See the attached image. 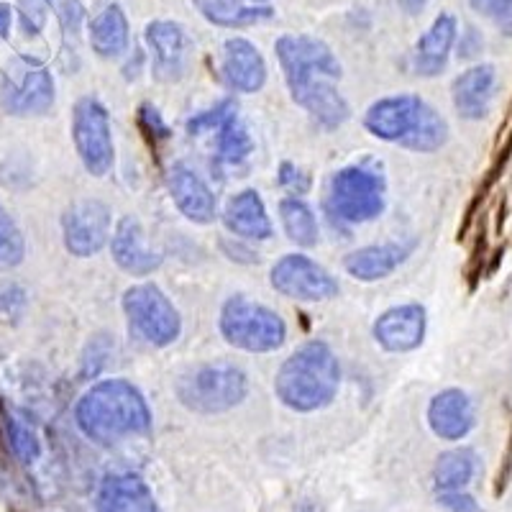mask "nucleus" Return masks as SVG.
Instances as JSON below:
<instances>
[{"label": "nucleus", "mask_w": 512, "mask_h": 512, "mask_svg": "<svg viewBox=\"0 0 512 512\" xmlns=\"http://www.w3.org/2000/svg\"><path fill=\"white\" fill-rule=\"evenodd\" d=\"M274 52L285 72L287 90L300 108H305L328 131L349 121V100L336 88L344 70L326 41L305 34H287L277 39Z\"/></svg>", "instance_id": "obj_1"}, {"label": "nucleus", "mask_w": 512, "mask_h": 512, "mask_svg": "<svg viewBox=\"0 0 512 512\" xmlns=\"http://www.w3.org/2000/svg\"><path fill=\"white\" fill-rule=\"evenodd\" d=\"M75 423L85 438L113 446L126 436L152 431V410L128 379H103L77 400Z\"/></svg>", "instance_id": "obj_2"}, {"label": "nucleus", "mask_w": 512, "mask_h": 512, "mask_svg": "<svg viewBox=\"0 0 512 512\" xmlns=\"http://www.w3.org/2000/svg\"><path fill=\"white\" fill-rule=\"evenodd\" d=\"M364 128L379 141L410 152L433 154L448 141V123L431 103L418 95H392L372 103L364 113Z\"/></svg>", "instance_id": "obj_3"}, {"label": "nucleus", "mask_w": 512, "mask_h": 512, "mask_svg": "<svg viewBox=\"0 0 512 512\" xmlns=\"http://www.w3.org/2000/svg\"><path fill=\"white\" fill-rule=\"evenodd\" d=\"M341 387V367L326 341H308L277 372L274 395L295 413H315L328 408Z\"/></svg>", "instance_id": "obj_4"}, {"label": "nucleus", "mask_w": 512, "mask_h": 512, "mask_svg": "<svg viewBox=\"0 0 512 512\" xmlns=\"http://www.w3.org/2000/svg\"><path fill=\"white\" fill-rule=\"evenodd\" d=\"M175 392L190 413L221 415L246 400L249 379L233 364H200L177 379Z\"/></svg>", "instance_id": "obj_5"}, {"label": "nucleus", "mask_w": 512, "mask_h": 512, "mask_svg": "<svg viewBox=\"0 0 512 512\" xmlns=\"http://www.w3.org/2000/svg\"><path fill=\"white\" fill-rule=\"evenodd\" d=\"M221 336L233 349L249 354H272L287 341V326L280 313L246 295L228 297L218 318Z\"/></svg>", "instance_id": "obj_6"}, {"label": "nucleus", "mask_w": 512, "mask_h": 512, "mask_svg": "<svg viewBox=\"0 0 512 512\" xmlns=\"http://www.w3.org/2000/svg\"><path fill=\"white\" fill-rule=\"evenodd\" d=\"M387 203L384 177L367 167H346L331 177L328 210L344 223H369L382 216Z\"/></svg>", "instance_id": "obj_7"}, {"label": "nucleus", "mask_w": 512, "mask_h": 512, "mask_svg": "<svg viewBox=\"0 0 512 512\" xmlns=\"http://www.w3.org/2000/svg\"><path fill=\"white\" fill-rule=\"evenodd\" d=\"M123 313L131 331L139 333L146 344L164 349L172 346L182 333V318L162 287L144 282L123 292Z\"/></svg>", "instance_id": "obj_8"}, {"label": "nucleus", "mask_w": 512, "mask_h": 512, "mask_svg": "<svg viewBox=\"0 0 512 512\" xmlns=\"http://www.w3.org/2000/svg\"><path fill=\"white\" fill-rule=\"evenodd\" d=\"M72 141L80 154L82 167L93 177H105L111 172L116 149H113L111 116L98 98L77 100L72 113Z\"/></svg>", "instance_id": "obj_9"}, {"label": "nucleus", "mask_w": 512, "mask_h": 512, "mask_svg": "<svg viewBox=\"0 0 512 512\" xmlns=\"http://www.w3.org/2000/svg\"><path fill=\"white\" fill-rule=\"evenodd\" d=\"M0 105L11 116H44L54 105V80L41 62L21 57L8 64Z\"/></svg>", "instance_id": "obj_10"}, {"label": "nucleus", "mask_w": 512, "mask_h": 512, "mask_svg": "<svg viewBox=\"0 0 512 512\" xmlns=\"http://www.w3.org/2000/svg\"><path fill=\"white\" fill-rule=\"evenodd\" d=\"M269 282L280 295L300 303H323L338 295V282L326 267L305 254H285L269 272Z\"/></svg>", "instance_id": "obj_11"}, {"label": "nucleus", "mask_w": 512, "mask_h": 512, "mask_svg": "<svg viewBox=\"0 0 512 512\" xmlns=\"http://www.w3.org/2000/svg\"><path fill=\"white\" fill-rule=\"evenodd\" d=\"M64 249L88 259L111 241V210L100 200H77L62 216Z\"/></svg>", "instance_id": "obj_12"}, {"label": "nucleus", "mask_w": 512, "mask_h": 512, "mask_svg": "<svg viewBox=\"0 0 512 512\" xmlns=\"http://www.w3.org/2000/svg\"><path fill=\"white\" fill-rule=\"evenodd\" d=\"M425 328H428V315L425 308L418 303L395 305V308L384 310L377 320H374V341L390 354H408L415 351L425 338Z\"/></svg>", "instance_id": "obj_13"}, {"label": "nucleus", "mask_w": 512, "mask_h": 512, "mask_svg": "<svg viewBox=\"0 0 512 512\" xmlns=\"http://www.w3.org/2000/svg\"><path fill=\"white\" fill-rule=\"evenodd\" d=\"M146 47L152 52V67L159 80L177 82L185 77L190 62V39L180 24L154 21L146 26Z\"/></svg>", "instance_id": "obj_14"}, {"label": "nucleus", "mask_w": 512, "mask_h": 512, "mask_svg": "<svg viewBox=\"0 0 512 512\" xmlns=\"http://www.w3.org/2000/svg\"><path fill=\"white\" fill-rule=\"evenodd\" d=\"M221 77L233 93H259L267 82V62L249 39L233 36L223 44Z\"/></svg>", "instance_id": "obj_15"}, {"label": "nucleus", "mask_w": 512, "mask_h": 512, "mask_svg": "<svg viewBox=\"0 0 512 512\" xmlns=\"http://www.w3.org/2000/svg\"><path fill=\"white\" fill-rule=\"evenodd\" d=\"M169 195H172V200H175V205L187 221L200 223V226H208V223L216 221V195L205 185L203 177L187 164L177 162L175 167L169 169Z\"/></svg>", "instance_id": "obj_16"}, {"label": "nucleus", "mask_w": 512, "mask_h": 512, "mask_svg": "<svg viewBox=\"0 0 512 512\" xmlns=\"http://www.w3.org/2000/svg\"><path fill=\"white\" fill-rule=\"evenodd\" d=\"M428 425L441 441H461L474 431L477 410L464 390H443L428 402Z\"/></svg>", "instance_id": "obj_17"}, {"label": "nucleus", "mask_w": 512, "mask_h": 512, "mask_svg": "<svg viewBox=\"0 0 512 512\" xmlns=\"http://www.w3.org/2000/svg\"><path fill=\"white\" fill-rule=\"evenodd\" d=\"M111 254L113 262L126 274L134 277H146L162 267V254L146 249L144 228L136 216H123L118 221L116 231L111 236Z\"/></svg>", "instance_id": "obj_18"}, {"label": "nucleus", "mask_w": 512, "mask_h": 512, "mask_svg": "<svg viewBox=\"0 0 512 512\" xmlns=\"http://www.w3.org/2000/svg\"><path fill=\"white\" fill-rule=\"evenodd\" d=\"M497 70L492 64H477L461 72L451 85V100L461 118L466 121H482L489 113V105L495 100Z\"/></svg>", "instance_id": "obj_19"}, {"label": "nucleus", "mask_w": 512, "mask_h": 512, "mask_svg": "<svg viewBox=\"0 0 512 512\" xmlns=\"http://www.w3.org/2000/svg\"><path fill=\"white\" fill-rule=\"evenodd\" d=\"M223 226L236 239L249 241H269L274 233L267 205L256 190H241L239 195L228 200L226 210H223Z\"/></svg>", "instance_id": "obj_20"}, {"label": "nucleus", "mask_w": 512, "mask_h": 512, "mask_svg": "<svg viewBox=\"0 0 512 512\" xmlns=\"http://www.w3.org/2000/svg\"><path fill=\"white\" fill-rule=\"evenodd\" d=\"M98 512H159L152 489L136 474H108L100 484Z\"/></svg>", "instance_id": "obj_21"}, {"label": "nucleus", "mask_w": 512, "mask_h": 512, "mask_svg": "<svg viewBox=\"0 0 512 512\" xmlns=\"http://www.w3.org/2000/svg\"><path fill=\"white\" fill-rule=\"evenodd\" d=\"M456 34H459V26H456V18L451 13H441V16L433 21V26L425 31L423 36L415 44L413 54V70L420 77H436L446 70L448 57H451V49H454Z\"/></svg>", "instance_id": "obj_22"}, {"label": "nucleus", "mask_w": 512, "mask_h": 512, "mask_svg": "<svg viewBox=\"0 0 512 512\" xmlns=\"http://www.w3.org/2000/svg\"><path fill=\"white\" fill-rule=\"evenodd\" d=\"M413 246V241H410V244L395 241V244L364 246V249H356L346 256L344 269L359 282L384 280V277H390V274L408 259Z\"/></svg>", "instance_id": "obj_23"}, {"label": "nucleus", "mask_w": 512, "mask_h": 512, "mask_svg": "<svg viewBox=\"0 0 512 512\" xmlns=\"http://www.w3.org/2000/svg\"><path fill=\"white\" fill-rule=\"evenodd\" d=\"M90 44L93 52L103 59L121 57L128 49V21L118 6H108L90 24Z\"/></svg>", "instance_id": "obj_24"}, {"label": "nucleus", "mask_w": 512, "mask_h": 512, "mask_svg": "<svg viewBox=\"0 0 512 512\" xmlns=\"http://www.w3.org/2000/svg\"><path fill=\"white\" fill-rule=\"evenodd\" d=\"M198 11L208 18L210 24L223 26V29H244V26H254L259 21L272 18V8L269 6H244L239 0H192Z\"/></svg>", "instance_id": "obj_25"}, {"label": "nucleus", "mask_w": 512, "mask_h": 512, "mask_svg": "<svg viewBox=\"0 0 512 512\" xmlns=\"http://www.w3.org/2000/svg\"><path fill=\"white\" fill-rule=\"evenodd\" d=\"M474 472H477V454L472 448H451L438 456L433 466V484L438 492H459L472 482Z\"/></svg>", "instance_id": "obj_26"}, {"label": "nucleus", "mask_w": 512, "mask_h": 512, "mask_svg": "<svg viewBox=\"0 0 512 512\" xmlns=\"http://www.w3.org/2000/svg\"><path fill=\"white\" fill-rule=\"evenodd\" d=\"M280 218L282 228H285L287 239L297 246H310L318 244V221H315V213L305 200L300 198H285L280 203Z\"/></svg>", "instance_id": "obj_27"}, {"label": "nucleus", "mask_w": 512, "mask_h": 512, "mask_svg": "<svg viewBox=\"0 0 512 512\" xmlns=\"http://www.w3.org/2000/svg\"><path fill=\"white\" fill-rule=\"evenodd\" d=\"M251 152H254V141H251L249 128L241 121L239 111L231 113L218 128V162L236 167V164H244Z\"/></svg>", "instance_id": "obj_28"}, {"label": "nucleus", "mask_w": 512, "mask_h": 512, "mask_svg": "<svg viewBox=\"0 0 512 512\" xmlns=\"http://www.w3.org/2000/svg\"><path fill=\"white\" fill-rule=\"evenodd\" d=\"M26 241L18 223L8 216V210L0 208V269H16L24 262Z\"/></svg>", "instance_id": "obj_29"}, {"label": "nucleus", "mask_w": 512, "mask_h": 512, "mask_svg": "<svg viewBox=\"0 0 512 512\" xmlns=\"http://www.w3.org/2000/svg\"><path fill=\"white\" fill-rule=\"evenodd\" d=\"M6 428H8V441H11L13 454L24 461V464H34V461L41 456V443L34 428H31L29 423H24L21 418H16V415H11V418L6 420Z\"/></svg>", "instance_id": "obj_30"}, {"label": "nucleus", "mask_w": 512, "mask_h": 512, "mask_svg": "<svg viewBox=\"0 0 512 512\" xmlns=\"http://www.w3.org/2000/svg\"><path fill=\"white\" fill-rule=\"evenodd\" d=\"M239 108H236V103L233 100H221L218 105H213V108H208V111L198 113V116H192L190 121H187V134L198 136V134H205V131H218V128L223 126V121H226L231 113H236Z\"/></svg>", "instance_id": "obj_31"}, {"label": "nucleus", "mask_w": 512, "mask_h": 512, "mask_svg": "<svg viewBox=\"0 0 512 512\" xmlns=\"http://www.w3.org/2000/svg\"><path fill=\"white\" fill-rule=\"evenodd\" d=\"M469 3L497 31L512 36V0H469Z\"/></svg>", "instance_id": "obj_32"}, {"label": "nucleus", "mask_w": 512, "mask_h": 512, "mask_svg": "<svg viewBox=\"0 0 512 512\" xmlns=\"http://www.w3.org/2000/svg\"><path fill=\"white\" fill-rule=\"evenodd\" d=\"M44 0H18V11H21V24H24L26 34H39L44 21H47V13H44Z\"/></svg>", "instance_id": "obj_33"}, {"label": "nucleus", "mask_w": 512, "mask_h": 512, "mask_svg": "<svg viewBox=\"0 0 512 512\" xmlns=\"http://www.w3.org/2000/svg\"><path fill=\"white\" fill-rule=\"evenodd\" d=\"M277 180H280V185L285 187V190L295 192V195H305L310 187V177L303 175V172L290 162L280 164V175H277Z\"/></svg>", "instance_id": "obj_34"}, {"label": "nucleus", "mask_w": 512, "mask_h": 512, "mask_svg": "<svg viewBox=\"0 0 512 512\" xmlns=\"http://www.w3.org/2000/svg\"><path fill=\"white\" fill-rule=\"evenodd\" d=\"M139 118H141V126H144L149 134L157 136V139H169V126L164 123L162 113H159L152 103L141 105Z\"/></svg>", "instance_id": "obj_35"}, {"label": "nucleus", "mask_w": 512, "mask_h": 512, "mask_svg": "<svg viewBox=\"0 0 512 512\" xmlns=\"http://www.w3.org/2000/svg\"><path fill=\"white\" fill-rule=\"evenodd\" d=\"M438 502H441L448 512H482L479 510L477 500H474L472 495H466L464 489H459V492H441V495H438Z\"/></svg>", "instance_id": "obj_36"}, {"label": "nucleus", "mask_w": 512, "mask_h": 512, "mask_svg": "<svg viewBox=\"0 0 512 512\" xmlns=\"http://www.w3.org/2000/svg\"><path fill=\"white\" fill-rule=\"evenodd\" d=\"M59 18H62V26L67 34H77L82 24V6L77 0H62L59 3Z\"/></svg>", "instance_id": "obj_37"}, {"label": "nucleus", "mask_w": 512, "mask_h": 512, "mask_svg": "<svg viewBox=\"0 0 512 512\" xmlns=\"http://www.w3.org/2000/svg\"><path fill=\"white\" fill-rule=\"evenodd\" d=\"M11 31V8L0 6V39H6Z\"/></svg>", "instance_id": "obj_38"}, {"label": "nucleus", "mask_w": 512, "mask_h": 512, "mask_svg": "<svg viewBox=\"0 0 512 512\" xmlns=\"http://www.w3.org/2000/svg\"><path fill=\"white\" fill-rule=\"evenodd\" d=\"M425 3H428V0H400V8L408 13V16H415V13L423 11Z\"/></svg>", "instance_id": "obj_39"}, {"label": "nucleus", "mask_w": 512, "mask_h": 512, "mask_svg": "<svg viewBox=\"0 0 512 512\" xmlns=\"http://www.w3.org/2000/svg\"><path fill=\"white\" fill-rule=\"evenodd\" d=\"M249 3H264V0H249Z\"/></svg>", "instance_id": "obj_40"}, {"label": "nucleus", "mask_w": 512, "mask_h": 512, "mask_svg": "<svg viewBox=\"0 0 512 512\" xmlns=\"http://www.w3.org/2000/svg\"><path fill=\"white\" fill-rule=\"evenodd\" d=\"M44 3H54V0H44Z\"/></svg>", "instance_id": "obj_41"}]
</instances>
